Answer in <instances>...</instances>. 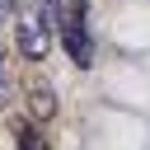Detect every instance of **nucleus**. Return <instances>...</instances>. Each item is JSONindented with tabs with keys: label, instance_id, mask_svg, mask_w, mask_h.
Listing matches in <instances>:
<instances>
[{
	"label": "nucleus",
	"instance_id": "obj_1",
	"mask_svg": "<svg viewBox=\"0 0 150 150\" xmlns=\"http://www.w3.org/2000/svg\"><path fill=\"white\" fill-rule=\"evenodd\" d=\"M61 42H66V52H70L75 66H89V61H94L89 5H84V0H66V9H61Z\"/></svg>",
	"mask_w": 150,
	"mask_h": 150
},
{
	"label": "nucleus",
	"instance_id": "obj_2",
	"mask_svg": "<svg viewBox=\"0 0 150 150\" xmlns=\"http://www.w3.org/2000/svg\"><path fill=\"white\" fill-rule=\"evenodd\" d=\"M14 38H19V52L28 56V61H42L47 56V19L38 14V19H19V28H14Z\"/></svg>",
	"mask_w": 150,
	"mask_h": 150
},
{
	"label": "nucleus",
	"instance_id": "obj_3",
	"mask_svg": "<svg viewBox=\"0 0 150 150\" xmlns=\"http://www.w3.org/2000/svg\"><path fill=\"white\" fill-rule=\"evenodd\" d=\"M28 112H33V122L56 117V89L47 80H28Z\"/></svg>",
	"mask_w": 150,
	"mask_h": 150
},
{
	"label": "nucleus",
	"instance_id": "obj_4",
	"mask_svg": "<svg viewBox=\"0 0 150 150\" xmlns=\"http://www.w3.org/2000/svg\"><path fill=\"white\" fill-rule=\"evenodd\" d=\"M14 141H19V150H52V145H47V136H42V131H33L28 122H19V127H14Z\"/></svg>",
	"mask_w": 150,
	"mask_h": 150
},
{
	"label": "nucleus",
	"instance_id": "obj_5",
	"mask_svg": "<svg viewBox=\"0 0 150 150\" xmlns=\"http://www.w3.org/2000/svg\"><path fill=\"white\" fill-rule=\"evenodd\" d=\"M9 14H14V0H0V23H5Z\"/></svg>",
	"mask_w": 150,
	"mask_h": 150
}]
</instances>
